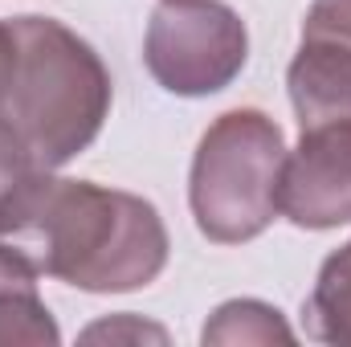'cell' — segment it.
Here are the masks:
<instances>
[{
    "instance_id": "3",
    "label": "cell",
    "mask_w": 351,
    "mask_h": 347,
    "mask_svg": "<svg viewBox=\"0 0 351 347\" xmlns=\"http://www.w3.org/2000/svg\"><path fill=\"white\" fill-rule=\"evenodd\" d=\"M282 127L254 110H225L196 143L188 204L196 229L217 246H241L262 237L282 213V168H286Z\"/></svg>"
},
{
    "instance_id": "11",
    "label": "cell",
    "mask_w": 351,
    "mask_h": 347,
    "mask_svg": "<svg viewBox=\"0 0 351 347\" xmlns=\"http://www.w3.org/2000/svg\"><path fill=\"white\" fill-rule=\"evenodd\" d=\"M29 172H37L33 156H29L25 143L12 135V127L0 119V208H4V200L25 184V176Z\"/></svg>"
},
{
    "instance_id": "8",
    "label": "cell",
    "mask_w": 351,
    "mask_h": 347,
    "mask_svg": "<svg viewBox=\"0 0 351 347\" xmlns=\"http://www.w3.org/2000/svg\"><path fill=\"white\" fill-rule=\"evenodd\" d=\"M302 327L315 344L351 347V241L319 265L315 290L302 307Z\"/></svg>"
},
{
    "instance_id": "6",
    "label": "cell",
    "mask_w": 351,
    "mask_h": 347,
    "mask_svg": "<svg viewBox=\"0 0 351 347\" xmlns=\"http://www.w3.org/2000/svg\"><path fill=\"white\" fill-rule=\"evenodd\" d=\"M286 90H290L298 127L351 123V49L335 41L302 37L286 70Z\"/></svg>"
},
{
    "instance_id": "5",
    "label": "cell",
    "mask_w": 351,
    "mask_h": 347,
    "mask_svg": "<svg viewBox=\"0 0 351 347\" xmlns=\"http://www.w3.org/2000/svg\"><path fill=\"white\" fill-rule=\"evenodd\" d=\"M282 217L298 229L351 225V123L302 127L282 168Z\"/></svg>"
},
{
    "instance_id": "4",
    "label": "cell",
    "mask_w": 351,
    "mask_h": 347,
    "mask_svg": "<svg viewBox=\"0 0 351 347\" xmlns=\"http://www.w3.org/2000/svg\"><path fill=\"white\" fill-rule=\"evenodd\" d=\"M250 62V29L225 0H160L143 66L176 98H208L225 90Z\"/></svg>"
},
{
    "instance_id": "13",
    "label": "cell",
    "mask_w": 351,
    "mask_h": 347,
    "mask_svg": "<svg viewBox=\"0 0 351 347\" xmlns=\"http://www.w3.org/2000/svg\"><path fill=\"white\" fill-rule=\"evenodd\" d=\"M12 70H16V37H12L8 21H0V106L12 86Z\"/></svg>"
},
{
    "instance_id": "7",
    "label": "cell",
    "mask_w": 351,
    "mask_h": 347,
    "mask_svg": "<svg viewBox=\"0 0 351 347\" xmlns=\"http://www.w3.org/2000/svg\"><path fill=\"white\" fill-rule=\"evenodd\" d=\"M37 265L16 246L0 241V344H29L53 347L62 344V331L41 302L37 290Z\"/></svg>"
},
{
    "instance_id": "1",
    "label": "cell",
    "mask_w": 351,
    "mask_h": 347,
    "mask_svg": "<svg viewBox=\"0 0 351 347\" xmlns=\"http://www.w3.org/2000/svg\"><path fill=\"white\" fill-rule=\"evenodd\" d=\"M0 241L16 246L37 274L86 294L143 290L168 265V229L152 200L45 168L4 200Z\"/></svg>"
},
{
    "instance_id": "9",
    "label": "cell",
    "mask_w": 351,
    "mask_h": 347,
    "mask_svg": "<svg viewBox=\"0 0 351 347\" xmlns=\"http://www.w3.org/2000/svg\"><path fill=\"white\" fill-rule=\"evenodd\" d=\"M200 339L204 344H294V331L278 307L262 298H233L213 311Z\"/></svg>"
},
{
    "instance_id": "12",
    "label": "cell",
    "mask_w": 351,
    "mask_h": 347,
    "mask_svg": "<svg viewBox=\"0 0 351 347\" xmlns=\"http://www.w3.org/2000/svg\"><path fill=\"white\" fill-rule=\"evenodd\" d=\"M82 339L86 344H98V339H156V344H164L168 339V331L164 327H152V323H139L135 315H119V319H106V323H94V327H86L82 331Z\"/></svg>"
},
{
    "instance_id": "10",
    "label": "cell",
    "mask_w": 351,
    "mask_h": 347,
    "mask_svg": "<svg viewBox=\"0 0 351 347\" xmlns=\"http://www.w3.org/2000/svg\"><path fill=\"white\" fill-rule=\"evenodd\" d=\"M302 37L335 41L351 49V0H315L302 21Z\"/></svg>"
},
{
    "instance_id": "2",
    "label": "cell",
    "mask_w": 351,
    "mask_h": 347,
    "mask_svg": "<svg viewBox=\"0 0 351 347\" xmlns=\"http://www.w3.org/2000/svg\"><path fill=\"white\" fill-rule=\"evenodd\" d=\"M8 29L16 37V70L0 119L37 168L58 172L98 139L114 98L110 70L90 41L53 16H12Z\"/></svg>"
}]
</instances>
